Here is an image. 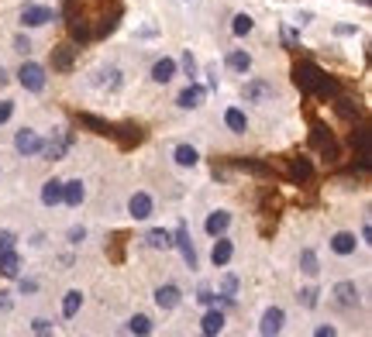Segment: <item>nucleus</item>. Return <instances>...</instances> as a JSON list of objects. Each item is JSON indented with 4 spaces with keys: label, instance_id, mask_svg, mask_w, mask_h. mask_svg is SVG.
Instances as JSON below:
<instances>
[{
    "label": "nucleus",
    "instance_id": "1",
    "mask_svg": "<svg viewBox=\"0 0 372 337\" xmlns=\"http://www.w3.org/2000/svg\"><path fill=\"white\" fill-rule=\"evenodd\" d=\"M18 86L25 90V93H45V86H49V69L42 66V62H35V59H28L18 66Z\"/></svg>",
    "mask_w": 372,
    "mask_h": 337
},
{
    "label": "nucleus",
    "instance_id": "2",
    "mask_svg": "<svg viewBox=\"0 0 372 337\" xmlns=\"http://www.w3.org/2000/svg\"><path fill=\"white\" fill-rule=\"evenodd\" d=\"M59 21V11L49 7V4H25L21 14H18V25L25 31H38V28H49Z\"/></svg>",
    "mask_w": 372,
    "mask_h": 337
},
{
    "label": "nucleus",
    "instance_id": "3",
    "mask_svg": "<svg viewBox=\"0 0 372 337\" xmlns=\"http://www.w3.org/2000/svg\"><path fill=\"white\" fill-rule=\"evenodd\" d=\"M331 303L338 307V310H359L362 303H366V296H362V285H355V279H342V283L331 285Z\"/></svg>",
    "mask_w": 372,
    "mask_h": 337
},
{
    "label": "nucleus",
    "instance_id": "4",
    "mask_svg": "<svg viewBox=\"0 0 372 337\" xmlns=\"http://www.w3.org/2000/svg\"><path fill=\"white\" fill-rule=\"evenodd\" d=\"M42 148H45V138H42V131L25 124V128L14 131V152L21 158H38L42 155Z\"/></svg>",
    "mask_w": 372,
    "mask_h": 337
},
{
    "label": "nucleus",
    "instance_id": "5",
    "mask_svg": "<svg viewBox=\"0 0 372 337\" xmlns=\"http://www.w3.org/2000/svg\"><path fill=\"white\" fill-rule=\"evenodd\" d=\"M272 97H276V90H272V83H269V79L255 76V79H245V83H241V100H245V104L266 107Z\"/></svg>",
    "mask_w": 372,
    "mask_h": 337
},
{
    "label": "nucleus",
    "instance_id": "6",
    "mask_svg": "<svg viewBox=\"0 0 372 337\" xmlns=\"http://www.w3.org/2000/svg\"><path fill=\"white\" fill-rule=\"evenodd\" d=\"M173 248L183 255L186 268L197 272V244H193V234H190V224H186V220H180L176 231H173Z\"/></svg>",
    "mask_w": 372,
    "mask_h": 337
},
{
    "label": "nucleus",
    "instance_id": "7",
    "mask_svg": "<svg viewBox=\"0 0 372 337\" xmlns=\"http://www.w3.org/2000/svg\"><path fill=\"white\" fill-rule=\"evenodd\" d=\"M73 145H76L73 131L55 128V131H52V138H49V141H45V148H42V155L49 158V162H59V158L69 155V148H73Z\"/></svg>",
    "mask_w": 372,
    "mask_h": 337
},
{
    "label": "nucleus",
    "instance_id": "8",
    "mask_svg": "<svg viewBox=\"0 0 372 337\" xmlns=\"http://www.w3.org/2000/svg\"><path fill=\"white\" fill-rule=\"evenodd\" d=\"M152 213H156V196L149 189H134L128 196V217L141 224V220H152Z\"/></svg>",
    "mask_w": 372,
    "mask_h": 337
},
{
    "label": "nucleus",
    "instance_id": "9",
    "mask_svg": "<svg viewBox=\"0 0 372 337\" xmlns=\"http://www.w3.org/2000/svg\"><path fill=\"white\" fill-rule=\"evenodd\" d=\"M359 248H362V241H359L351 231H335L331 237H327V252L338 255V259H351Z\"/></svg>",
    "mask_w": 372,
    "mask_h": 337
},
{
    "label": "nucleus",
    "instance_id": "10",
    "mask_svg": "<svg viewBox=\"0 0 372 337\" xmlns=\"http://www.w3.org/2000/svg\"><path fill=\"white\" fill-rule=\"evenodd\" d=\"M152 300H156V307L162 313H173V310H180V303H183V289L176 283H162V285H156Z\"/></svg>",
    "mask_w": 372,
    "mask_h": 337
},
{
    "label": "nucleus",
    "instance_id": "11",
    "mask_svg": "<svg viewBox=\"0 0 372 337\" xmlns=\"http://www.w3.org/2000/svg\"><path fill=\"white\" fill-rule=\"evenodd\" d=\"M283 327H286V310L283 307H266L262 317H259V334L262 337L283 334Z\"/></svg>",
    "mask_w": 372,
    "mask_h": 337
},
{
    "label": "nucleus",
    "instance_id": "12",
    "mask_svg": "<svg viewBox=\"0 0 372 337\" xmlns=\"http://www.w3.org/2000/svg\"><path fill=\"white\" fill-rule=\"evenodd\" d=\"M149 76H152V83H156V86H169L173 79L180 76V62H176L173 55H162V59H156V62H152V73H149Z\"/></svg>",
    "mask_w": 372,
    "mask_h": 337
},
{
    "label": "nucleus",
    "instance_id": "13",
    "mask_svg": "<svg viewBox=\"0 0 372 337\" xmlns=\"http://www.w3.org/2000/svg\"><path fill=\"white\" fill-rule=\"evenodd\" d=\"M231 220H235V213L228 207H217L211 210L207 217H204V234L207 237H217V234H228V227H231Z\"/></svg>",
    "mask_w": 372,
    "mask_h": 337
},
{
    "label": "nucleus",
    "instance_id": "14",
    "mask_svg": "<svg viewBox=\"0 0 372 337\" xmlns=\"http://www.w3.org/2000/svg\"><path fill=\"white\" fill-rule=\"evenodd\" d=\"M204 100H207V90H204L197 79H190V86L176 93V107H180V110H200Z\"/></svg>",
    "mask_w": 372,
    "mask_h": 337
},
{
    "label": "nucleus",
    "instance_id": "15",
    "mask_svg": "<svg viewBox=\"0 0 372 337\" xmlns=\"http://www.w3.org/2000/svg\"><path fill=\"white\" fill-rule=\"evenodd\" d=\"M231 259H235V241H231L228 234H217L211 244V265L214 268H224Z\"/></svg>",
    "mask_w": 372,
    "mask_h": 337
},
{
    "label": "nucleus",
    "instance_id": "16",
    "mask_svg": "<svg viewBox=\"0 0 372 337\" xmlns=\"http://www.w3.org/2000/svg\"><path fill=\"white\" fill-rule=\"evenodd\" d=\"M86 203V182L83 179H66L62 182V207L80 210Z\"/></svg>",
    "mask_w": 372,
    "mask_h": 337
},
{
    "label": "nucleus",
    "instance_id": "17",
    "mask_svg": "<svg viewBox=\"0 0 372 337\" xmlns=\"http://www.w3.org/2000/svg\"><path fill=\"white\" fill-rule=\"evenodd\" d=\"M224 327H228V313L224 310H217V307H207L204 310V317H200V334H224Z\"/></svg>",
    "mask_w": 372,
    "mask_h": 337
},
{
    "label": "nucleus",
    "instance_id": "18",
    "mask_svg": "<svg viewBox=\"0 0 372 337\" xmlns=\"http://www.w3.org/2000/svg\"><path fill=\"white\" fill-rule=\"evenodd\" d=\"M90 86H97V90H117V86H121V69H117V66H100V69H93V73H90Z\"/></svg>",
    "mask_w": 372,
    "mask_h": 337
},
{
    "label": "nucleus",
    "instance_id": "19",
    "mask_svg": "<svg viewBox=\"0 0 372 337\" xmlns=\"http://www.w3.org/2000/svg\"><path fill=\"white\" fill-rule=\"evenodd\" d=\"M21 272H25V259H21V252H18V248H11V252H4V255H0V276H4V279H11V283H14Z\"/></svg>",
    "mask_w": 372,
    "mask_h": 337
},
{
    "label": "nucleus",
    "instance_id": "20",
    "mask_svg": "<svg viewBox=\"0 0 372 337\" xmlns=\"http://www.w3.org/2000/svg\"><path fill=\"white\" fill-rule=\"evenodd\" d=\"M224 66H228L235 76H248V73H252V52H248V49H231L228 59H224Z\"/></svg>",
    "mask_w": 372,
    "mask_h": 337
},
{
    "label": "nucleus",
    "instance_id": "21",
    "mask_svg": "<svg viewBox=\"0 0 372 337\" xmlns=\"http://www.w3.org/2000/svg\"><path fill=\"white\" fill-rule=\"evenodd\" d=\"M38 200H42V207H45V210L62 207V179H45V182H42Z\"/></svg>",
    "mask_w": 372,
    "mask_h": 337
},
{
    "label": "nucleus",
    "instance_id": "22",
    "mask_svg": "<svg viewBox=\"0 0 372 337\" xmlns=\"http://www.w3.org/2000/svg\"><path fill=\"white\" fill-rule=\"evenodd\" d=\"M224 128L231 131V134H248L252 121H248V114H245L241 107H228V110H224Z\"/></svg>",
    "mask_w": 372,
    "mask_h": 337
},
{
    "label": "nucleus",
    "instance_id": "23",
    "mask_svg": "<svg viewBox=\"0 0 372 337\" xmlns=\"http://www.w3.org/2000/svg\"><path fill=\"white\" fill-rule=\"evenodd\" d=\"M173 162H176L180 169H197V165H200V152H197V145H190V141L176 145V148H173Z\"/></svg>",
    "mask_w": 372,
    "mask_h": 337
},
{
    "label": "nucleus",
    "instance_id": "24",
    "mask_svg": "<svg viewBox=\"0 0 372 337\" xmlns=\"http://www.w3.org/2000/svg\"><path fill=\"white\" fill-rule=\"evenodd\" d=\"M83 303H86V292H83V289H69V292L62 296V317H66V320H76L83 310Z\"/></svg>",
    "mask_w": 372,
    "mask_h": 337
},
{
    "label": "nucleus",
    "instance_id": "25",
    "mask_svg": "<svg viewBox=\"0 0 372 337\" xmlns=\"http://www.w3.org/2000/svg\"><path fill=\"white\" fill-rule=\"evenodd\" d=\"M296 265H300V272H303L307 279H318L320 276V255L314 252V248H303L300 259H296Z\"/></svg>",
    "mask_w": 372,
    "mask_h": 337
},
{
    "label": "nucleus",
    "instance_id": "26",
    "mask_svg": "<svg viewBox=\"0 0 372 337\" xmlns=\"http://www.w3.org/2000/svg\"><path fill=\"white\" fill-rule=\"evenodd\" d=\"M145 244H149L152 252H173V231H165V227H152V231L145 234Z\"/></svg>",
    "mask_w": 372,
    "mask_h": 337
},
{
    "label": "nucleus",
    "instance_id": "27",
    "mask_svg": "<svg viewBox=\"0 0 372 337\" xmlns=\"http://www.w3.org/2000/svg\"><path fill=\"white\" fill-rule=\"evenodd\" d=\"M252 31H255V18H252L248 11H238V14L231 18V35H235V38H248Z\"/></svg>",
    "mask_w": 372,
    "mask_h": 337
},
{
    "label": "nucleus",
    "instance_id": "28",
    "mask_svg": "<svg viewBox=\"0 0 372 337\" xmlns=\"http://www.w3.org/2000/svg\"><path fill=\"white\" fill-rule=\"evenodd\" d=\"M128 331H132V334H152V331H156V324H152V317H149V313H132V317H128Z\"/></svg>",
    "mask_w": 372,
    "mask_h": 337
},
{
    "label": "nucleus",
    "instance_id": "29",
    "mask_svg": "<svg viewBox=\"0 0 372 337\" xmlns=\"http://www.w3.org/2000/svg\"><path fill=\"white\" fill-rule=\"evenodd\" d=\"M241 289V279L235 276V272H224L221 276V285H217V296H238Z\"/></svg>",
    "mask_w": 372,
    "mask_h": 337
},
{
    "label": "nucleus",
    "instance_id": "30",
    "mask_svg": "<svg viewBox=\"0 0 372 337\" xmlns=\"http://www.w3.org/2000/svg\"><path fill=\"white\" fill-rule=\"evenodd\" d=\"M296 300H300V307H303V310H318V307H320V289H318V285H307V289H300V296H296Z\"/></svg>",
    "mask_w": 372,
    "mask_h": 337
},
{
    "label": "nucleus",
    "instance_id": "31",
    "mask_svg": "<svg viewBox=\"0 0 372 337\" xmlns=\"http://www.w3.org/2000/svg\"><path fill=\"white\" fill-rule=\"evenodd\" d=\"M28 331H31V334H38V337L55 334V324H52V317H31V324H28Z\"/></svg>",
    "mask_w": 372,
    "mask_h": 337
},
{
    "label": "nucleus",
    "instance_id": "32",
    "mask_svg": "<svg viewBox=\"0 0 372 337\" xmlns=\"http://www.w3.org/2000/svg\"><path fill=\"white\" fill-rule=\"evenodd\" d=\"M11 49L25 59V55L35 52V42H31V35H14V38H11Z\"/></svg>",
    "mask_w": 372,
    "mask_h": 337
},
{
    "label": "nucleus",
    "instance_id": "33",
    "mask_svg": "<svg viewBox=\"0 0 372 337\" xmlns=\"http://www.w3.org/2000/svg\"><path fill=\"white\" fill-rule=\"evenodd\" d=\"M18 241H21V234L11 231V227H4V231H0V255L11 252V248H18Z\"/></svg>",
    "mask_w": 372,
    "mask_h": 337
},
{
    "label": "nucleus",
    "instance_id": "34",
    "mask_svg": "<svg viewBox=\"0 0 372 337\" xmlns=\"http://www.w3.org/2000/svg\"><path fill=\"white\" fill-rule=\"evenodd\" d=\"M86 237H90V231H86L83 224H73V227L66 231V241H69L73 248H80V244H83V241H86Z\"/></svg>",
    "mask_w": 372,
    "mask_h": 337
},
{
    "label": "nucleus",
    "instance_id": "35",
    "mask_svg": "<svg viewBox=\"0 0 372 337\" xmlns=\"http://www.w3.org/2000/svg\"><path fill=\"white\" fill-rule=\"evenodd\" d=\"M197 303H200L204 310H207V307H217V292H214L211 285H200V289H197Z\"/></svg>",
    "mask_w": 372,
    "mask_h": 337
},
{
    "label": "nucleus",
    "instance_id": "36",
    "mask_svg": "<svg viewBox=\"0 0 372 337\" xmlns=\"http://www.w3.org/2000/svg\"><path fill=\"white\" fill-rule=\"evenodd\" d=\"M180 69H183L186 79H197V59H193V52H190V49H186L183 59H180Z\"/></svg>",
    "mask_w": 372,
    "mask_h": 337
},
{
    "label": "nucleus",
    "instance_id": "37",
    "mask_svg": "<svg viewBox=\"0 0 372 337\" xmlns=\"http://www.w3.org/2000/svg\"><path fill=\"white\" fill-rule=\"evenodd\" d=\"M18 292H21V296H35V292H38V279H25V276H18Z\"/></svg>",
    "mask_w": 372,
    "mask_h": 337
},
{
    "label": "nucleus",
    "instance_id": "38",
    "mask_svg": "<svg viewBox=\"0 0 372 337\" xmlns=\"http://www.w3.org/2000/svg\"><path fill=\"white\" fill-rule=\"evenodd\" d=\"M14 110H18V104H14V100H0V128H4L11 117H14Z\"/></svg>",
    "mask_w": 372,
    "mask_h": 337
},
{
    "label": "nucleus",
    "instance_id": "39",
    "mask_svg": "<svg viewBox=\"0 0 372 337\" xmlns=\"http://www.w3.org/2000/svg\"><path fill=\"white\" fill-rule=\"evenodd\" d=\"M204 76H207V90H217V86H221V76H217V66H207V69H204Z\"/></svg>",
    "mask_w": 372,
    "mask_h": 337
},
{
    "label": "nucleus",
    "instance_id": "40",
    "mask_svg": "<svg viewBox=\"0 0 372 337\" xmlns=\"http://www.w3.org/2000/svg\"><path fill=\"white\" fill-rule=\"evenodd\" d=\"M0 310H4V313L14 310V292H7V289L0 292Z\"/></svg>",
    "mask_w": 372,
    "mask_h": 337
},
{
    "label": "nucleus",
    "instance_id": "41",
    "mask_svg": "<svg viewBox=\"0 0 372 337\" xmlns=\"http://www.w3.org/2000/svg\"><path fill=\"white\" fill-rule=\"evenodd\" d=\"M314 334L318 337H335L338 334V327H335V324H320V327H314Z\"/></svg>",
    "mask_w": 372,
    "mask_h": 337
},
{
    "label": "nucleus",
    "instance_id": "42",
    "mask_svg": "<svg viewBox=\"0 0 372 337\" xmlns=\"http://www.w3.org/2000/svg\"><path fill=\"white\" fill-rule=\"evenodd\" d=\"M359 241H362V244H372V224H369V217L362 220V234H359Z\"/></svg>",
    "mask_w": 372,
    "mask_h": 337
},
{
    "label": "nucleus",
    "instance_id": "43",
    "mask_svg": "<svg viewBox=\"0 0 372 337\" xmlns=\"http://www.w3.org/2000/svg\"><path fill=\"white\" fill-rule=\"evenodd\" d=\"M134 35H138V38H152V35H159V28H156V25H145V28H138Z\"/></svg>",
    "mask_w": 372,
    "mask_h": 337
},
{
    "label": "nucleus",
    "instance_id": "44",
    "mask_svg": "<svg viewBox=\"0 0 372 337\" xmlns=\"http://www.w3.org/2000/svg\"><path fill=\"white\" fill-rule=\"evenodd\" d=\"M355 31H359L355 25H338V28H335V35H342V38H348V35H355Z\"/></svg>",
    "mask_w": 372,
    "mask_h": 337
},
{
    "label": "nucleus",
    "instance_id": "45",
    "mask_svg": "<svg viewBox=\"0 0 372 337\" xmlns=\"http://www.w3.org/2000/svg\"><path fill=\"white\" fill-rule=\"evenodd\" d=\"M31 248H45V234H31Z\"/></svg>",
    "mask_w": 372,
    "mask_h": 337
},
{
    "label": "nucleus",
    "instance_id": "46",
    "mask_svg": "<svg viewBox=\"0 0 372 337\" xmlns=\"http://www.w3.org/2000/svg\"><path fill=\"white\" fill-rule=\"evenodd\" d=\"M7 83H11V73H7V69H4V66H0V90H4V86H7Z\"/></svg>",
    "mask_w": 372,
    "mask_h": 337
},
{
    "label": "nucleus",
    "instance_id": "47",
    "mask_svg": "<svg viewBox=\"0 0 372 337\" xmlns=\"http://www.w3.org/2000/svg\"><path fill=\"white\" fill-rule=\"evenodd\" d=\"M0 179H4V169H0Z\"/></svg>",
    "mask_w": 372,
    "mask_h": 337
}]
</instances>
